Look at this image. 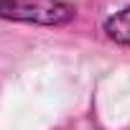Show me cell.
Instances as JSON below:
<instances>
[{
    "label": "cell",
    "mask_w": 130,
    "mask_h": 130,
    "mask_svg": "<svg viewBox=\"0 0 130 130\" xmlns=\"http://www.w3.org/2000/svg\"><path fill=\"white\" fill-rule=\"evenodd\" d=\"M0 18L36 26H61L74 18L64 0H0Z\"/></svg>",
    "instance_id": "6da1fadb"
},
{
    "label": "cell",
    "mask_w": 130,
    "mask_h": 130,
    "mask_svg": "<svg viewBox=\"0 0 130 130\" xmlns=\"http://www.w3.org/2000/svg\"><path fill=\"white\" fill-rule=\"evenodd\" d=\"M105 33L107 38H112L115 43H122V46H130V5L117 10L112 18L105 21Z\"/></svg>",
    "instance_id": "7a4b0ae2"
}]
</instances>
